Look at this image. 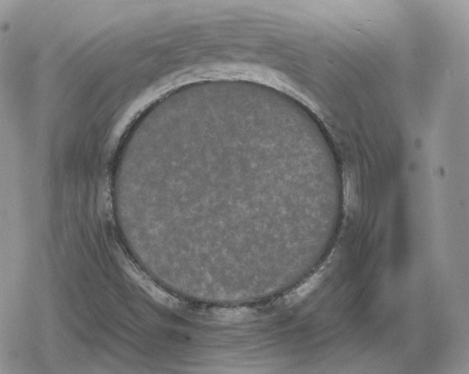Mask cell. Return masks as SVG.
Listing matches in <instances>:
<instances>
[{
    "label": "cell",
    "instance_id": "obj_1",
    "mask_svg": "<svg viewBox=\"0 0 469 374\" xmlns=\"http://www.w3.org/2000/svg\"><path fill=\"white\" fill-rule=\"evenodd\" d=\"M318 283V277H314V278H311V280H308V282L304 283V284L302 285L300 288H298V289L295 291V292L292 294V295L290 296V300H288V301H298V300L304 297L305 296L310 294V292L314 289V288L316 286Z\"/></svg>",
    "mask_w": 469,
    "mask_h": 374
}]
</instances>
